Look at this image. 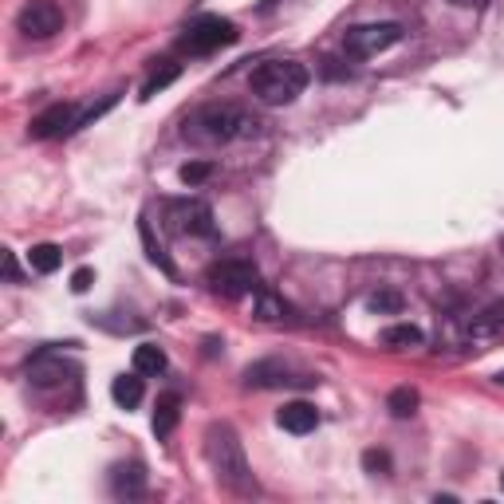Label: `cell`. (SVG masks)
<instances>
[{"mask_svg": "<svg viewBox=\"0 0 504 504\" xmlns=\"http://www.w3.org/2000/svg\"><path fill=\"white\" fill-rule=\"evenodd\" d=\"M205 457H209V465H213L217 481H221L225 489L241 492V497H244V492H256V481H252V473H249L241 437L233 434V426L213 421V426L205 429Z\"/></svg>", "mask_w": 504, "mask_h": 504, "instance_id": "1", "label": "cell"}, {"mask_svg": "<svg viewBox=\"0 0 504 504\" xmlns=\"http://www.w3.org/2000/svg\"><path fill=\"white\" fill-rule=\"evenodd\" d=\"M256 118L244 107L221 103V107H201V111L186 123V139L194 142H209V146H225L236 139H252L256 134Z\"/></svg>", "mask_w": 504, "mask_h": 504, "instance_id": "2", "label": "cell"}, {"mask_svg": "<svg viewBox=\"0 0 504 504\" xmlns=\"http://www.w3.org/2000/svg\"><path fill=\"white\" fill-rule=\"evenodd\" d=\"M308 68L296 60H268L252 71V95L268 107H288L304 95L308 87Z\"/></svg>", "mask_w": 504, "mask_h": 504, "instance_id": "3", "label": "cell"}, {"mask_svg": "<svg viewBox=\"0 0 504 504\" xmlns=\"http://www.w3.org/2000/svg\"><path fill=\"white\" fill-rule=\"evenodd\" d=\"M236 36H241V32H236V24L225 20V16H197V20L186 24L181 48H186L189 56H209V52L236 44Z\"/></svg>", "mask_w": 504, "mask_h": 504, "instance_id": "4", "label": "cell"}, {"mask_svg": "<svg viewBox=\"0 0 504 504\" xmlns=\"http://www.w3.org/2000/svg\"><path fill=\"white\" fill-rule=\"evenodd\" d=\"M166 228L178 236H213L217 225H213V209L197 197H181V201H170L166 205Z\"/></svg>", "mask_w": 504, "mask_h": 504, "instance_id": "5", "label": "cell"}, {"mask_svg": "<svg viewBox=\"0 0 504 504\" xmlns=\"http://www.w3.org/2000/svg\"><path fill=\"white\" fill-rule=\"evenodd\" d=\"M209 288L217 292V296L225 300H241L249 296V292H260V276H256V268L249 260H221L209 268Z\"/></svg>", "mask_w": 504, "mask_h": 504, "instance_id": "6", "label": "cell"}, {"mask_svg": "<svg viewBox=\"0 0 504 504\" xmlns=\"http://www.w3.org/2000/svg\"><path fill=\"white\" fill-rule=\"evenodd\" d=\"M398 40H402V24H359V28H347L343 48L355 60H371L379 52L394 48Z\"/></svg>", "mask_w": 504, "mask_h": 504, "instance_id": "7", "label": "cell"}, {"mask_svg": "<svg viewBox=\"0 0 504 504\" xmlns=\"http://www.w3.org/2000/svg\"><path fill=\"white\" fill-rule=\"evenodd\" d=\"M16 28H20L28 40H52L63 28V8L56 0H28L16 16Z\"/></svg>", "mask_w": 504, "mask_h": 504, "instance_id": "8", "label": "cell"}, {"mask_svg": "<svg viewBox=\"0 0 504 504\" xmlns=\"http://www.w3.org/2000/svg\"><path fill=\"white\" fill-rule=\"evenodd\" d=\"M68 131H79V118H76V107L71 103H52L44 115L32 118L28 134L32 139H60V134Z\"/></svg>", "mask_w": 504, "mask_h": 504, "instance_id": "9", "label": "cell"}, {"mask_svg": "<svg viewBox=\"0 0 504 504\" xmlns=\"http://www.w3.org/2000/svg\"><path fill=\"white\" fill-rule=\"evenodd\" d=\"M111 492H115V497H123V500H139L142 492H146V469H142L139 461L115 465V473H111Z\"/></svg>", "mask_w": 504, "mask_h": 504, "instance_id": "10", "label": "cell"}, {"mask_svg": "<svg viewBox=\"0 0 504 504\" xmlns=\"http://www.w3.org/2000/svg\"><path fill=\"white\" fill-rule=\"evenodd\" d=\"M280 429H288V434H311V429L319 426V414L311 402H288V406L276 414Z\"/></svg>", "mask_w": 504, "mask_h": 504, "instance_id": "11", "label": "cell"}, {"mask_svg": "<svg viewBox=\"0 0 504 504\" xmlns=\"http://www.w3.org/2000/svg\"><path fill=\"white\" fill-rule=\"evenodd\" d=\"M469 339H476V343H489V339H504V304L481 311V316L473 319L469 327Z\"/></svg>", "mask_w": 504, "mask_h": 504, "instance_id": "12", "label": "cell"}, {"mask_svg": "<svg viewBox=\"0 0 504 504\" xmlns=\"http://www.w3.org/2000/svg\"><path fill=\"white\" fill-rule=\"evenodd\" d=\"M142 394H146V387H142L139 371H134V374H118V379L111 382V398H115L123 410H134V406H139Z\"/></svg>", "mask_w": 504, "mask_h": 504, "instance_id": "13", "label": "cell"}, {"mask_svg": "<svg viewBox=\"0 0 504 504\" xmlns=\"http://www.w3.org/2000/svg\"><path fill=\"white\" fill-rule=\"evenodd\" d=\"M178 418H181V398H178V394H162L158 410H154V434L170 437L173 426H178Z\"/></svg>", "mask_w": 504, "mask_h": 504, "instance_id": "14", "label": "cell"}, {"mask_svg": "<svg viewBox=\"0 0 504 504\" xmlns=\"http://www.w3.org/2000/svg\"><path fill=\"white\" fill-rule=\"evenodd\" d=\"M244 382H249V387H284V382H288V366L284 363H256L244 371Z\"/></svg>", "mask_w": 504, "mask_h": 504, "instance_id": "15", "label": "cell"}, {"mask_svg": "<svg viewBox=\"0 0 504 504\" xmlns=\"http://www.w3.org/2000/svg\"><path fill=\"white\" fill-rule=\"evenodd\" d=\"M134 371L139 374H162L166 371V351L158 343H139L134 347Z\"/></svg>", "mask_w": 504, "mask_h": 504, "instance_id": "16", "label": "cell"}, {"mask_svg": "<svg viewBox=\"0 0 504 504\" xmlns=\"http://www.w3.org/2000/svg\"><path fill=\"white\" fill-rule=\"evenodd\" d=\"M421 327L414 324H394L382 332V347H394V351H406V347H421Z\"/></svg>", "mask_w": 504, "mask_h": 504, "instance_id": "17", "label": "cell"}, {"mask_svg": "<svg viewBox=\"0 0 504 504\" xmlns=\"http://www.w3.org/2000/svg\"><path fill=\"white\" fill-rule=\"evenodd\" d=\"M256 319L260 324H284L288 319V304L272 292H256Z\"/></svg>", "mask_w": 504, "mask_h": 504, "instance_id": "18", "label": "cell"}, {"mask_svg": "<svg viewBox=\"0 0 504 504\" xmlns=\"http://www.w3.org/2000/svg\"><path fill=\"white\" fill-rule=\"evenodd\" d=\"M387 410L394 418H410L418 410V390H410V387H398V390H390L387 394Z\"/></svg>", "mask_w": 504, "mask_h": 504, "instance_id": "19", "label": "cell"}, {"mask_svg": "<svg viewBox=\"0 0 504 504\" xmlns=\"http://www.w3.org/2000/svg\"><path fill=\"white\" fill-rule=\"evenodd\" d=\"M173 79H178V63H170V60H162V68H154V76L142 84V99H150V95H158L162 87H170Z\"/></svg>", "mask_w": 504, "mask_h": 504, "instance_id": "20", "label": "cell"}, {"mask_svg": "<svg viewBox=\"0 0 504 504\" xmlns=\"http://www.w3.org/2000/svg\"><path fill=\"white\" fill-rule=\"evenodd\" d=\"M60 260H63V252L56 249V244H36V249L28 252V264L36 272H56Z\"/></svg>", "mask_w": 504, "mask_h": 504, "instance_id": "21", "label": "cell"}, {"mask_svg": "<svg viewBox=\"0 0 504 504\" xmlns=\"http://www.w3.org/2000/svg\"><path fill=\"white\" fill-rule=\"evenodd\" d=\"M178 178L186 181V186H201V181L213 178V166H209V162H189V166H181Z\"/></svg>", "mask_w": 504, "mask_h": 504, "instance_id": "22", "label": "cell"}, {"mask_svg": "<svg viewBox=\"0 0 504 504\" xmlns=\"http://www.w3.org/2000/svg\"><path fill=\"white\" fill-rule=\"evenodd\" d=\"M366 308L371 311H402V296H394V292H374V296L366 300Z\"/></svg>", "mask_w": 504, "mask_h": 504, "instance_id": "23", "label": "cell"}, {"mask_svg": "<svg viewBox=\"0 0 504 504\" xmlns=\"http://www.w3.org/2000/svg\"><path fill=\"white\" fill-rule=\"evenodd\" d=\"M363 465H366L371 473H390V457L379 453V449H366V453H363Z\"/></svg>", "mask_w": 504, "mask_h": 504, "instance_id": "24", "label": "cell"}, {"mask_svg": "<svg viewBox=\"0 0 504 504\" xmlns=\"http://www.w3.org/2000/svg\"><path fill=\"white\" fill-rule=\"evenodd\" d=\"M91 280H95V272H91V268H79L76 276H71V292H79V296H84V292L91 288Z\"/></svg>", "mask_w": 504, "mask_h": 504, "instance_id": "25", "label": "cell"}, {"mask_svg": "<svg viewBox=\"0 0 504 504\" xmlns=\"http://www.w3.org/2000/svg\"><path fill=\"white\" fill-rule=\"evenodd\" d=\"M4 276L12 280V284L20 280V268H16V256H12V252H4Z\"/></svg>", "mask_w": 504, "mask_h": 504, "instance_id": "26", "label": "cell"}, {"mask_svg": "<svg viewBox=\"0 0 504 504\" xmlns=\"http://www.w3.org/2000/svg\"><path fill=\"white\" fill-rule=\"evenodd\" d=\"M457 8H481V4H489V0H453Z\"/></svg>", "mask_w": 504, "mask_h": 504, "instance_id": "27", "label": "cell"}, {"mask_svg": "<svg viewBox=\"0 0 504 504\" xmlns=\"http://www.w3.org/2000/svg\"><path fill=\"white\" fill-rule=\"evenodd\" d=\"M497 382H500V387H504V371H500V374H497Z\"/></svg>", "mask_w": 504, "mask_h": 504, "instance_id": "28", "label": "cell"}, {"mask_svg": "<svg viewBox=\"0 0 504 504\" xmlns=\"http://www.w3.org/2000/svg\"><path fill=\"white\" fill-rule=\"evenodd\" d=\"M500 489H504V473H500Z\"/></svg>", "mask_w": 504, "mask_h": 504, "instance_id": "29", "label": "cell"}]
</instances>
